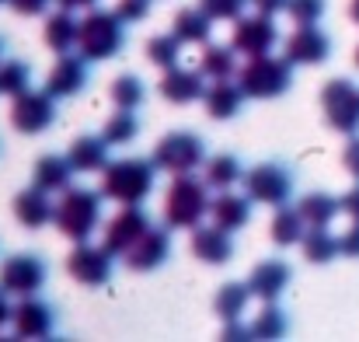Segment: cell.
<instances>
[{
    "mask_svg": "<svg viewBox=\"0 0 359 342\" xmlns=\"http://www.w3.org/2000/svg\"><path fill=\"white\" fill-rule=\"evenodd\" d=\"M102 199H105V192L70 185V189L60 196V203H56L53 224L60 228L63 237H70L74 244H77V241H88V237L98 230V224H102Z\"/></svg>",
    "mask_w": 359,
    "mask_h": 342,
    "instance_id": "cell-3",
    "label": "cell"
},
{
    "mask_svg": "<svg viewBox=\"0 0 359 342\" xmlns=\"http://www.w3.org/2000/svg\"><path fill=\"white\" fill-rule=\"evenodd\" d=\"M339 244H342V255L346 258H359V221H353V228L339 237Z\"/></svg>",
    "mask_w": 359,
    "mask_h": 342,
    "instance_id": "cell-44",
    "label": "cell"
},
{
    "mask_svg": "<svg viewBox=\"0 0 359 342\" xmlns=\"http://www.w3.org/2000/svg\"><path fill=\"white\" fill-rule=\"evenodd\" d=\"M168 255H171V234L164 228H150L122 258L133 272H154L168 262Z\"/></svg>",
    "mask_w": 359,
    "mask_h": 342,
    "instance_id": "cell-16",
    "label": "cell"
},
{
    "mask_svg": "<svg viewBox=\"0 0 359 342\" xmlns=\"http://www.w3.org/2000/svg\"><path fill=\"white\" fill-rule=\"evenodd\" d=\"M116 14L122 21H143L150 14V0H119L116 4Z\"/></svg>",
    "mask_w": 359,
    "mask_h": 342,
    "instance_id": "cell-41",
    "label": "cell"
},
{
    "mask_svg": "<svg viewBox=\"0 0 359 342\" xmlns=\"http://www.w3.org/2000/svg\"><path fill=\"white\" fill-rule=\"evenodd\" d=\"M349 18L359 25V0H353V4H349Z\"/></svg>",
    "mask_w": 359,
    "mask_h": 342,
    "instance_id": "cell-50",
    "label": "cell"
},
{
    "mask_svg": "<svg viewBox=\"0 0 359 342\" xmlns=\"http://www.w3.org/2000/svg\"><path fill=\"white\" fill-rule=\"evenodd\" d=\"M279 42V28H276V21L269 18V14H241L238 25H234V49L244 53V56H262V53H269L272 46Z\"/></svg>",
    "mask_w": 359,
    "mask_h": 342,
    "instance_id": "cell-13",
    "label": "cell"
},
{
    "mask_svg": "<svg viewBox=\"0 0 359 342\" xmlns=\"http://www.w3.org/2000/svg\"><path fill=\"white\" fill-rule=\"evenodd\" d=\"M171 32L182 39V42H196V46H206L213 39V18L203 11V7H182L175 14V25Z\"/></svg>",
    "mask_w": 359,
    "mask_h": 342,
    "instance_id": "cell-27",
    "label": "cell"
},
{
    "mask_svg": "<svg viewBox=\"0 0 359 342\" xmlns=\"http://www.w3.org/2000/svg\"><path fill=\"white\" fill-rule=\"evenodd\" d=\"M283 56L293 67H318V63H325L332 56V39L318 25H297V32L286 35Z\"/></svg>",
    "mask_w": 359,
    "mask_h": 342,
    "instance_id": "cell-12",
    "label": "cell"
},
{
    "mask_svg": "<svg viewBox=\"0 0 359 342\" xmlns=\"http://www.w3.org/2000/svg\"><path fill=\"white\" fill-rule=\"evenodd\" d=\"M251 297H255V294H251L248 283H224V287L217 290V297H213V311H217L224 322H234V318L244 315V308H248Z\"/></svg>",
    "mask_w": 359,
    "mask_h": 342,
    "instance_id": "cell-32",
    "label": "cell"
},
{
    "mask_svg": "<svg viewBox=\"0 0 359 342\" xmlns=\"http://www.w3.org/2000/svg\"><path fill=\"white\" fill-rule=\"evenodd\" d=\"M14 336L18 339H46L53 336L56 329V315L46 301H39L35 294L32 297H21V304L14 308Z\"/></svg>",
    "mask_w": 359,
    "mask_h": 342,
    "instance_id": "cell-17",
    "label": "cell"
},
{
    "mask_svg": "<svg viewBox=\"0 0 359 342\" xmlns=\"http://www.w3.org/2000/svg\"><path fill=\"white\" fill-rule=\"evenodd\" d=\"M238 84L248 98H279L293 88V63L286 56H248L238 70Z\"/></svg>",
    "mask_w": 359,
    "mask_h": 342,
    "instance_id": "cell-4",
    "label": "cell"
},
{
    "mask_svg": "<svg viewBox=\"0 0 359 342\" xmlns=\"http://www.w3.org/2000/svg\"><path fill=\"white\" fill-rule=\"evenodd\" d=\"M7 4H11V11H14V14H21V18L46 14V7H49V0H7Z\"/></svg>",
    "mask_w": 359,
    "mask_h": 342,
    "instance_id": "cell-43",
    "label": "cell"
},
{
    "mask_svg": "<svg viewBox=\"0 0 359 342\" xmlns=\"http://www.w3.org/2000/svg\"><path fill=\"white\" fill-rule=\"evenodd\" d=\"M321 109L332 129L339 133H359V88L349 77H332L325 88H321Z\"/></svg>",
    "mask_w": 359,
    "mask_h": 342,
    "instance_id": "cell-7",
    "label": "cell"
},
{
    "mask_svg": "<svg viewBox=\"0 0 359 342\" xmlns=\"http://www.w3.org/2000/svg\"><path fill=\"white\" fill-rule=\"evenodd\" d=\"M241 318H234V322H227V329H224V339H255L251 336V325L244 329V325H238Z\"/></svg>",
    "mask_w": 359,
    "mask_h": 342,
    "instance_id": "cell-47",
    "label": "cell"
},
{
    "mask_svg": "<svg viewBox=\"0 0 359 342\" xmlns=\"http://www.w3.org/2000/svg\"><path fill=\"white\" fill-rule=\"evenodd\" d=\"M272 244H279V248H290V244H300L304 241V234H307V221L300 217V210L297 206H279L276 210V217H272Z\"/></svg>",
    "mask_w": 359,
    "mask_h": 342,
    "instance_id": "cell-30",
    "label": "cell"
},
{
    "mask_svg": "<svg viewBox=\"0 0 359 342\" xmlns=\"http://www.w3.org/2000/svg\"><path fill=\"white\" fill-rule=\"evenodd\" d=\"M161 95H164L171 105L199 102V98L206 95V74H203V70H185V67L164 70V77H161Z\"/></svg>",
    "mask_w": 359,
    "mask_h": 342,
    "instance_id": "cell-21",
    "label": "cell"
},
{
    "mask_svg": "<svg viewBox=\"0 0 359 342\" xmlns=\"http://www.w3.org/2000/svg\"><path fill=\"white\" fill-rule=\"evenodd\" d=\"M199 70H203L210 81H231V77L241 70L238 49H234V46L206 42V53H203V60H199Z\"/></svg>",
    "mask_w": 359,
    "mask_h": 342,
    "instance_id": "cell-28",
    "label": "cell"
},
{
    "mask_svg": "<svg viewBox=\"0 0 359 342\" xmlns=\"http://www.w3.org/2000/svg\"><path fill=\"white\" fill-rule=\"evenodd\" d=\"M136 133H140V122H136L133 109H119V112L105 122V133H102V136H105L112 147H126V143L136 140Z\"/></svg>",
    "mask_w": 359,
    "mask_h": 342,
    "instance_id": "cell-38",
    "label": "cell"
},
{
    "mask_svg": "<svg viewBox=\"0 0 359 342\" xmlns=\"http://www.w3.org/2000/svg\"><path fill=\"white\" fill-rule=\"evenodd\" d=\"M11 318H14V308H11V301H7V290L0 287V329H4Z\"/></svg>",
    "mask_w": 359,
    "mask_h": 342,
    "instance_id": "cell-48",
    "label": "cell"
},
{
    "mask_svg": "<svg viewBox=\"0 0 359 342\" xmlns=\"http://www.w3.org/2000/svg\"><path fill=\"white\" fill-rule=\"evenodd\" d=\"M248 0H199V7L213 18V21H238L244 14Z\"/></svg>",
    "mask_w": 359,
    "mask_h": 342,
    "instance_id": "cell-40",
    "label": "cell"
},
{
    "mask_svg": "<svg viewBox=\"0 0 359 342\" xmlns=\"http://www.w3.org/2000/svg\"><path fill=\"white\" fill-rule=\"evenodd\" d=\"M342 168L359 182V133L349 136V143H346V150H342Z\"/></svg>",
    "mask_w": 359,
    "mask_h": 342,
    "instance_id": "cell-42",
    "label": "cell"
},
{
    "mask_svg": "<svg viewBox=\"0 0 359 342\" xmlns=\"http://www.w3.org/2000/svg\"><path fill=\"white\" fill-rule=\"evenodd\" d=\"M300 248H304V258L314 262V265H328L335 255H342L339 237H335L328 228H307L304 241H300Z\"/></svg>",
    "mask_w": 359,
    "mask_h": 342,
    "instance_id": "cell-31",
    "label": "cell"
},
{
    "mask_svg": "<svg viewBox=\"0 0 359 342\" xmlns=\"http://www.w3.org/2000/svg\"><path fill=\"white\" fill-rule=\"evenodd\" d=\"M244 189L262 206H283L293 196V171L279 161L255 164L251 171H244Z\"/></svg>",
    "mask_w": 359,
    "mask_h": 342,
    "instance_id": "cell-8",
    "label": "cell"
},
{
    "mask_svg": "<svg viewBox=\"0 0 359 342\" xmlns=\"http://www.w3.org/2000/svg\"><path fill=\"white\" fill-rule=\"evenodd\" d=\"M74 171L77 168L70 164V157H63V154H42L35 161V168H32V182L39 189H46V192H67L74 185Z\"/></svg>",
    "mask_w": 359,
    "mask_h": 342,
    "instance_id": "cell-22",
    "label": "cell"
},
{
    "mask_svg": "<svg viewBox=\"0 0 359 342\" xmlns=\"http://www.w3.org/2000/svg\"><path fill=\"white\" fill-rule=\"evenodd\" d=\"M63 11H88V7H95L98 0H56Z\"/></svg>",
    "mask_w": 359,
    "mask_h": 342,
    "instance_id": "cell-49",
    "label": "cell"
},
{
    "mask_svg": "<svg viewBox=\"0 0 359 342\" xmlns=\"http://www.w3.org/2000/svg\"><path fill=\"white\" fill-rule=\"evenodd\" d=\"M210 210H213L210 182L196 178L192 171L189 175H175V182L168 185V196H164V221H168V228L175 230L199 228Z\"/></svg>",
    "mask_w": 359,
    "mask_h": 342,
    "instance_id": "cell-2",
    "label": "cell"
},
{
    "mask_svg": "<svg viewBox=\"0 0 359 342\" xmlns=\"http://www.w3.org/2000/svg\"><path fill=\"white\" fill-rule=\"evenodd\" d=\"M290 279H293V269L283 262V258H265V262H258L255 269H251V276H248V287H251V294L258 297V301H279V294L290 287Z\"/></svg>",
    "mask_w": 359,
    "mask_h": 342,
    "instance_id": "cell-19",
    "label": "cell"
},
{
    "mask_svg": "<svg viewBox=\"0 0 359 342\" xmlns=\"http://www.w3.org/2000/svg\"><path fill=\"white\" fill-rule=\"evenodd\" d=\"M244 88L234 84V81H213L210 88H206V95H203V102H206V112L213 115V119H234L241 112V105H244Z\"/></svg>",
    "mask_w": 359,
    "mask_h": 342,
    "instance_id": "cell-25",
    "label": "cell"
},
{
    "mask_svg": "<svg viewBox=\"0 0 359 342\" xmlns=\"http://www.w3.org/2000/svg\"><path fill=\"white\" fill-rule=\"evenodd\" d=\"M248 4H251L258 14H269V18H272V14L286 11V4H290V0H248Z\"/></svg>",
    "mask_w": 359,
    "mask_h": 342,
    "instance_id": "cell-46",
    "label": "cell"
},
{
    "mask_svg": "<svg viewBox=\"0 0 359 342\" xmlns=\"http://www.w3.org/2000/svg\"><path fill=\"white\" fill-rule=\"evenodd\" d=\"M126 46V32H122V18L116 11H88V18L81 21V39L77 49L81 56H88L91 63L112 60L119 56Z\"/></svg>",
    "mask_w": 359,
    "mask_h": 342,
    "instance_id": "cell-5",
    "label": "cell"
},
{
    "mask_svg": "<svg viewBox=\"0 0 359 342\" xmlns=\"http://www.w3.org/2000/svg\"><path fill=\"white\" fill-rule=\"evenodd\" d=\"M150 228H154V224H150V217L140 210V203L122 206L119 213L109 221V228H105V248H109L112 255H126Z\"/></svg>",
    "mask_w": 359,
    "mask_h": 342,
    "instance_id": "cell-14",
    "label": "cell"
},
{
    "mask_svg": "<svg viewBox=\"0 0 359 342\" xmlns=\"http://www.w3.org/2000/svg\"><path fill=\"white\" fill-rule=\"evenodd\" d=\"M102 192L105 199L119 203V206H133L143 203L154 192V178H157V161L147 157H119L109 161V168L102 171Z\"/></svg>",
    "mask_w": 359,
    "mask_h": 342,
    "instance_id": "cell-1",
    "label": "cell"
},
{
    "mask_svg": "<svg viewBox=\"0 0 359 342\" xmlns=\"http://www.w3.org/2000/svg\"><path fill=\"white\" fill-rule=\"evenodd\" d=\"M0 4H7V0H0Z\"/></svg>",
    "mask_w": 359,
    "mask_h": 342,
    "instance_id": "cell-53",
    "label": "cell"
},
{
    "mask_svg": "<svg viewBox=\"0 0 359 342\" xmlns=\"http://www.w3.org/2000/svg\"><path fill=\"white\" fill-rule=\"evenodd\" d=\"M56 119V98L49 91H21L11 105V126L25 136H35V133H46Z\"/></svg>",
    "mask_w": 359,
    "mask_h": 342,
    "instance_id": "cell-10",
    "label": "cell"
},
{
    "mask_svg": "<svg viewBox=\"0 0 359 342\" xmlns=\"http://www.w3.org/2000/svg\"><path fill=\"white\" fill-rule=\"evenodd\" d=\"M203 178L213 189H231L234 182H244V168H241V161L234 154H217V157H206Z\"/></svg>",
    "mask_w": 359,
    "mask_h": 342,
    "instance_id": "cell-33",
    "label": "cell"
},
{
    "mask_svg": "<svg viewBox=\"0 0 359 342\" xmlns=\"http://www.w3.org/2000/svg\"><path fill=\"white\" fill-rule=\"evenodd\" d=\"M339 203H342V213H346V217L359 221V182L346 192V196H342V199H339Z\"/></svg>",
    "mask_w": 359,
    "mask_h": 342,
    "instance_id": "cell-45",
    "label": "cell"
},
{
    "mask_svg": "<svg viewBox=\"0 0 359 342\" xmlns=\"http://www.w3.org/2000/svg\"><path fill=\"white\" fill-rule=\"evenodd\" d=\"M356 67H359V46H356Z\"/></svg>",
    "mask_w": 359,
    "mask_h": 342,
    "instance_id": "cell-52",
    "label": "cell"
},
{
    "mask_svg": "<svg viewBox=\"0 0 359 342\" xmlns=\"http://www.w3.org/2000/svg\"><path fill=\"white\" fill-rule=\"evenodd\" d=\"M297 210L307 221V228H328L342 213V203L335 196H328V192H307V196H300Z\"/></svg>",
    "mask_w": 359,
    "mask_h": 342,
    "instance_id": "cell-29",
    "label": "cell"
},
{
    "mask_svg": "<svg viewBox=\"0 0 359 342\" xmlns=\"http://www.w3.org/2000/svg\"><path fill=\"white\" fill-rule=\"evenodd\" d=\"M109 140L105 136H98V133H84V136H77L74 143H70V150H67V157H70V164L77 168V171H105L109 168Z\"/></svg>",
    "mask_w": 359,
    "mask_h": 342,
    "instance_id": "cell-23",
    "label": "cell"
},
{
    "mask_svg": "<svg viewBox=\"0 0 359 342\" xmlns=\"http://www.w3.org/2000/svg\"><path fill=\"white\" fill-rule=\"evenodd\" d=\"M143 98H147V88H143V81L136 74H122V77L112 81V102H116V109H140Z\"/></svg>",
    "mask_w": 359,
    "mask_h": 342,
    "instance_id": "cell-37",
    "label": "cell"
},
{
    "mask_svg": "<svg viewBox=\"0 0 359 342\" xmlns=\"http://www.w3.org/2000/svg\"><path fill=\"white\" fill-rule=\"evenodd\" d=\"M328 0H290L286 4V14L297 21V25H318L321 14H325Z\"/></svg>",
    "mask_w": 359,
    "mask_h": 342,
    "instance_id": "cell-39",
    "label": "cell"
},
{
    "mask_svg": "<svg viewBox=\"0 0 359 342\" xmlns=\"http://www.w3.org/2000/svg\"><path fill=\"white\" fill-rule=\"evenodd\" d=\"M14 217H18L21 228L39 230V228H46V224H53V217H56V203L49 199L46 189H39V185L32 182L28 189H21V192L14 196Z\"/></svg>",
    "mask_w": 359,
    "mask_h": 342,
    "instance_id": "cell-18",
    "label": "cell"
},
{
    "mask_svg": "<svg viewBox=\"0 0 359 342\" xmlns=\"http://www.w3.org/2000/svg\"><path fill=\"white\" fill-rule=\"evenodd\" d=\"M88 56H70V53H60V60L53 63L49 77H46V91L53 98H74L84 91L88 84Z\"/></svg>",
    "mask_w": 359,
    "mask_h": 342,
    "instance_id": "cell-15",
    "label": "cell"
},
{
    "mask_svg": "<svg viewBox=\"0 0 359 342\" xmlns=\"http://www.w3.org/2000/svg\"><path fill=\"white\" fill-rule=\"evenodd\" d=\"M251 196H238V192H220L217 199H213V224H220L224 230H241V228H248V221H251Z\"/></svg>",
    "mask_w": 359,
    "mask_h": 342,
    "instance_id": "cell-24",
    "label": "cell"
},
{
    "mask_svg": "<svg viewBox=\"0 0 359 342\" xmlns=\"http://www.w3.org/2000/svg\"><path fill=\"white\" fill-rule=\"evenodd\" d=\"M42 39H46V46H49L56 56H60V53H70V49L77 46V39H81V21H77L70 11L60 7L56 14H49Z\"/></svg>",
    "mask_w": 359,
    "mask_h": 342,
    "instance_id": "cell-26",
    "label": "cell"
},
{
    "mask_svg": "<svg viewBox=\"0 0 359 342\" xmlns=\"http://www.w3.org/2000/svg\"><path fill=\"white\" fill-rule=\"evenodd\" d=\"M28 81H32V70L25 60H0V95L4 98H18L21 91H28Z\"/></svg>",
    "mask_w": 359,
    "mask_h": 342,
    "instance_id": "cell-36",
    "label": "cell"
},
{
    "mask_svg": "<svg viewBox=\"0 0 359 342\" xmlns=\"http://www.w3.org/2000/svg\"><path fill=\"white\" fill-rule=\"evenodd\" d=\"M286 329H290V315L276 301H269L265 311L251 322V336L255 339H279V336H286Z\"/></svg>",
    "mask_w": 359,
    "mask_h": 342,
    "instance_id": "cell-35",
    "label": "cell"
},
{
    "mask_svg": "<svg viewBox=\"0 0 359 342\" xmlns=\"http://www.w3.org/2000/svg\"><path fill=\"white\" fill-rule=\"evenodd\" d=\"M0 60H4V42H0Z\"/></svg>",
    "mask_w": 359,
    "mask_h": 342,
    "instance_id": "cell-51",
    "label": "cell"
},
{
    "mask_svg": "<svg viewBox=\"0 0 359 342\" xmlns=\"http://www.w3.org/2000/svg\"><path fill=\"white\" fill-rule=\"evenodd\" d=\"M112 251L102 244H91V241H77V248L67 255V272L84 283V287H105L112 279Z\"/></svg>",
    "mask_w": 359,
    "mask_h": 342,
    "instance_id": "cell-11",
    "label": "cell"
},
{
    "mask_svg": "<svg viewBox=\"0 0 359 342\" xmlns=\"http://www.w3.org/2000/svg\"><path fill=\"white\" fill-rule=\"evenodd\" d=\"M192 255L206 265H224L234 258V241H231V230H224L220 224L213 228H192Z\"/></svg>",
    "mask_w": 359,
    "mask_h": 342,
    "instance_id": "cell-20",
    "label": "cell"
},
{
    "mask_svg": "<svg viewBox=\"0 0 359 342\" xmlns=\"http://www.w3.org/2000/svg\"><path fill=\"white\" fill-rule=\"evenodd\" d=\"M46 276H49L46 262L39 255H32V251H18V255L4 258V265H0V287L7 294H14V297L39 294L42 283H46Z\"/></svg>",
    "mask_w": 359,
    "mask_h": 342,
    "instance_id": "cell-9",
    "label": "cell"
},
{
    "mask_svg": "<svg viewBox=\"0 0 359 342\" xmlns=\"http://www.w3.org/2000/svg\"><path fill=\"white\" fill-rule=\"evenodd\" d=\"M182 39L171 32V35H154L150 42H147V60L154 63V67H161V70H175L178 67V56H182Z\"/></svg>",
    "mask_w": 359,
    "mask_h": 342,
    "instance_id": "cell-34",
    "label": "cell"
},
{
    "mask_svg": "<svg viewBox=\"0 0 359 342\" xmlns=\"http://www.w3.org/2000/svg\"><path fill=\"white\" fill-rule=\"evenodd\" d=\"M154 161H157V168H164L171 175H189L199 164H206V143H203V136H196L189 129H175L154 147Z\"/></svg>",
    "mask_w": 359,
    "mask_h": 342,
    "instance_id": "cell-6",
    "label": "cell"
}]
</instances>
